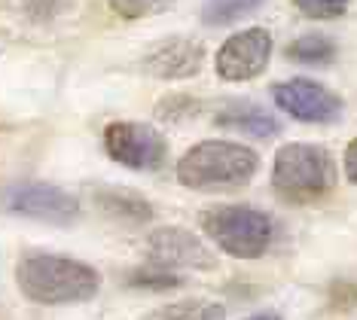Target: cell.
I'll list each match as a JSON object with an SVG mask.
<instances>
[{
	"instance_id": "1",
	"label": "cell",
	"mask_w": 357,
	"mask_h": 320,
	"mask_svg": "<svg viewBox=\"0 0 357 320\" xmlns=\"http://www.w3.org/2000/svg\"><path fill=\"white\" fill-rule=\"evenodd\" d=\"M19 290L40 305H64V302H86L98 293L101 277L92 266L61 253L31 250L19 259L15 268Z\"/></svg>"
},
{
	"instance_id": "2",
	"label": "cell",
	"mask_w": 357,
	"mask_h": 320,
	"mask_svg": "<svg viewBox=\"0 0 357 320\" xmlns=\"http://www.w3.org/2000/svg\"><path fill=\"white\" fill-rule=\"evenodd\" d=\"M259 155L235 141H202L177 162V180L196 192L241 190L257 174Z\"/></svg>"
},
{
	"instance_id": "3",
	"label": "cell",
	"mask_w": 357,
	"mask_h": 320,
	"mask_svg": "<svg viewBox=\"0 0 357 320\" xmlns=\"http://www.w3.org/2000/svg\"><path fill=\"white\" fill-rule=\"evenodd\" d=\"M272 186L290 204H312L324 199L336 186L333 155L314 144H284L275 155Z\"/></svg>"
},
{
	"instance_id": "4",
	"label": "cell",
	"mask_w": 357,
	"mask_h": 320,
	"mask_svg": "<svg viewBox=\"0 0 357 320\" xmlns=\"http://www.w3.org/2000/svg\"><path fill=\"white\" fill-rule=\"evenodd\" d=\"M202 229L223 253L238 259H257L272 244V220L269 213L250 204H214L199 217Z\"/></svg>"
},
{
	"instance_id": "5",
	"label": "cell",
	"mask_w": 357,
	"mask_h": 320,
	"mask_svg": "<svg viewBox=\"0 0 357 320\" xmlns=\"http://www.w3.org/2000/svg\"><path fill=\"white\" fill-rule=\"evenodd\" d=\"M3 208L15 217L68 226L79 217V201L52 183H13L3 192Z\"/></svg>"
},
{
	"instance_id": "6",
	"label": "cell",
	"mask_w": 357,
	"mask_h": 320,
	"mask_svg": "<svg viewBox=\"0 0 357 320\" xmlns=\"http://www.w3.org/2000/svg\"><path fill=\"white\" fill-rule=\"evenodd\" d=\"M104 150L113 162L132 171H153L165 159V141L144 122H113L104 131Z\"/></svg>"
},
{
	"instance_id": "7",
	"label": "cell",
	"mask_w": 357,
	"mask_h": 320,
	"mask_svg": "<svg viewBox=\"0 0 357 320\" xmlns=\"http://www.w3.org/2000/svg\"><path fill=\"white\" fill-rule=\"evenodd\" d=\"M269 59H272V34L266 28H248L232 34L217 49L214 68L229 83H245V79L259 77Z\"/></svg>"
},
{
	"instance_id": "8",
	"label": "cell",
	"mask_w": 357,
	"mask_h": 320,
	"mask_svg": "<svg viewBox=\"0 0 357 320\" xmlns=\"http://www.w3.org/2000/svg\"><path fill=\"white\" fill-rule=\"evenodd\" d=\"M272 98L284 113H290L299 122H336L342 116V98L333 95L327 86L314 83V79H287V83L272 86Z\"/></svg>"
},
{
	"instance_id": "9",
	"label": "cell",
	"mask_w": 357,
	"mask_h": 320,
	"mask_svg": "<svg viewBox=\"0 0 357 320\" xmlns=\"http://www.w3.org/2000/svg\"><path fill=\"white\" fill-rule=\"evenodd\" d=\"M147 257L150 266L156 268H214L217 259L208 250V244L199 235L186 232L177 226L156 229L147 241Z\"/></svg>"
},
{
	"instance_id": "10",
	"label": "cell",
	"mask_w": 357,
	"mask_h": 320,
	"mask_svg": "<svg viewBox=\"0 0 357 320\" xmlns=\"http://www.w3.org/2000/svg\"><path fill=\"white\" fill-rule=\"evenodd\" d=\"M205 64V49L192 37H168L144 55V70L159 79L196 77Z\"/></svg>"
},
{
	"instance_id": "11",
	"label": "cell",
	"mask_w": 357,
	"mask_h": 320,
	"mask_svg": "<svg viewBox=\"0 0 357 320\" xmlns=\"http://www.w3.org/2000/svg\"><path fill=\"white\" fill-rule=\"evenodd\" d=\"M223 128H235V131H245V135H254V137H269L278 131V122H275L269 113H263L259 107L254 104H235V107H226V110L217 116Z\"/></svg>"
},
{
	"instance_id": "12",
	"label": "cell",
	"mask_w": 357,
	"mask_h": 320,
	"mask_svg": "<svg viewBox=\"0 0 357 320\" xmlns=\"http://www.w3.org/2000/svg\"><path fill=\"white\" fill-rule=\"evenodd\" d=\"M226 308L220 302H208V299H183L174 305L156 308L147 320H223Z\"/></svg>"
},
{
	"instance_id": "13",
	"label": "cell",
	"mask_w": 357,
	"mask_h": 320,
	"mask_svg": "<svg viewBox=\"0 0 357 320\" xmlns=\"http://www.w3.org/2000/svg\"><path fill=\"white\" fill-rule=\"evenodd\" d=\"M263 0H205L202 3V22L205 24H229L254 13Z\"/></svg>"
},
{
	"instance_id": "14",
	"label": "cell",
	"mask_w": 357,
	"mask_h": 320,
	"mask_svg": "<svg viewBox=\"0 0 357 320\" xmlns=\"http://www.w3.org/2000/svg\"><path fill=\"white\" fill-rule=\"evenodd\" d=\"M287 55L294 61H299V64H318V68H321V64L333 61V55H336V46H333L327 37L312 34V37L294 40V46L287 49Z\"/></svg>"
},
{
	"instance_id": "15",
	"label": "cell",
	"mask_w": 357,
	"mask_h": 320,
	"mask_svg": "<svg viewBox=\"0 0 357 320\" xmlns=\"http://www.w3.org/2000/svg\"><path fill=\"white\" fill-rule=\"evenodd\" d=\"M294 3L308 19H339L351 0H294Z\"/></svg>"
},
{
	"instance_id": "16",
	"label": "cell",
	"mask_w": 357,
	"mask_h": 320,
	"mask_svg": "<svg viewBox=\"0 0 357 320\" xmlns=\"http://www.w3.org/2000/svg\"><path fill=\"white\" fill-rule=\"evenodd\" d=\"M128 281H132V287H150V290H174V287H181L177 275L165 272V268H156V266L141 268V272H135Z\"/></svg>"
},
{
	"instance_id": "17",
	"label": "cell",
	"mask_w": 357,
	"mask_h": 320,
	"mask_svg": "<svg viewBox=\"0 0 357 320\" xmlns=\"http://www.w3.org/2000/svg\"><path fill=\"white\" fill-rule=\"evenodd\" d=\"M162 3H165V0H110L113 13L123 15V19H141V15L153 13Z\"/></svg>"
},
{
	"instance_id": "18",
	"label": "cell",
	"mask_w": 357,
	"mask_h": 320,
	"mask_svg": "<svg viewBox=\"0 0 357 320\" xmlns=\"http://www.w3.org/2000/svg\"><path fill=\"white\" fill-rule=\"evenodd\" d=\"M345 174H348L351 183H357V137L348 144V150H345Z\"/></svg>"
},
{
	"instance_id": "19",
	"label": "cell",
	"mask_w": 357,
	"mask_h": 320,
	"mask_svg": "<svg viewBox=\"0 0 357 320\" xmlns=\"http://www.w3.org/2000/svg\"><path fill=\"white\" fill-rule=\"evenodd\" d=\"M248 320H281L278 314H254V317H248Z\"/></svg>"
}]
</instances>
